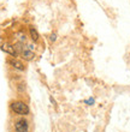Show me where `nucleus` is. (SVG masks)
Returning <instances> with one entry per match:
<instances>
[{
    "mask_svg": "<svg viewBox=\"0 0 130 132\" xmlns=\"http://www.w3.org/2000/svg\"><path fill=\"white\" fill-rule=\"evenodd\" d=\"M11 111L13 112L14 114L21 115V117H25L29 114V106L23 101H13L10 104Z\"/></svg>",
    "mask_w": 130,
    "mask_h": 132,
    "instance_id": "f257e3e1",
    "label": "nucleus"
},
{
    "mask_svg": "<svg viewBox=\"0 0 130 132\" xmlns=\"http://www.w3.org/2000/svg\"><path fill=\"white\" fill-rule=\"evenodd\" d=\"M14 130L16 132H29V122L27 119L21 118L14 122Z\"/></svg>",
    "mask_w": 130,
    "mask_h": 132,
    "instance_id": "f03ea898",
    "label": "nucleus"
},
{
    "mask_svg": "<svg viewBox=\"0 0 130 132\" xmlns=\"http://www.w3.org/2000/svg\"><path fill=\"white\" fill-rule=\"evenodd\" d=\"M7 63L10 64V65L12 66L14 70H17V71H24V70H25L24 64L22 63V61H19L17 58H13V59H9V60H7Z\"/></svg>",
    "mask_w": 130,
    "mask_h": 132,
    "instance_id": "7ed1b4c3",
    "label": "nucleus"
},
{
    "mask_svg": "<svg viewBox=\"0 0 130 132\" xmlns=\"http://www.w3.org/2000/svg\"><path fill=\"white\" fill-rule=\"evenodd\" d=\"M1 49H3L5 53L12 55L13 58H17L18 56V54H17V52H16V49H14V47L12 45H10V43H4V45L1 46Z\"/></svg>",
    "mask_w": 130,
    "mask_h": 132,
    "instance_id": "20e7f679",
    "label": "nucleus"
},
{
    "mask_svg": "<svg viewBox=\"0 0 130 132\" xmlns=\"http://www.w3.org/2000/svg\"><path fill=\"white\" fill-rule=\"evenodd\" d=\"M21 56L27 61H32L34 58H35V53L33 51H29L28 48H24V51L21 53Z\"/></svg>",
    "mask_w": 130,
    "mask_h": 132,
    "instance_id": "39448f33",
    "label": "nucleus"
},
{
    "mask_svg": "<svg viewBox=\"0 0 130 132\" xmlns=\"http://www.w3.org/2000/svg\"><path fill=\"white\" fill-rule=\"evenodd\" d=\"M29 34H30V37H32L33 42H37L40 40L39 31H37V30H36L34 27H30V28H29Z\"/></svg>",
    "mask_w": 130,
    "mask_h": 132,
    "instance_id": "423d86ee",
    "label": "nucleus"
},
{
    "mask_svg": "<svg viewBox=\"0 0 130 132\" xmlns=\"http://www.w3.org/2000/svg\"><path fill=\"white\" fill-rule=\"evenodd\" d=\"M85 103H86V104H88V106H93V104L95 103L94 97H89L88 100H86V101H85Z\"/></svg>",
    "mask_w": 130,
    "mask_h": 132,
    "instance_id": "0eeeda50",
    "label": "nucleus"
},
{
    "mask_svg": "<svg viewBox=\"0 0 130 132\" xmlns=\"http://www.w3.org/2000/svg\"><path fill=\"white\" fill-rule=\"evenodd\" d=\"M25 48H28L29 51H33V52H34V51H35V45H34V43H25Z\"/></svg>",
    "mask_w": 130,
    "mask_h": 132,
    "instance_id": "6e6552de",
    "label": "nucleus"
},
{
    "mask_svg": "<svg viewBox=\"0 0 130 132\" xmlns=\"http://www.w3.org/2000/svg\"><path fill=\"white\" fill-rule=\"evenodd\" d=\"M57 38H58V37H57V34H56V32H52V34L49 35V41L52 42V43L57 41Z\"/></svg>",
    "mask_w": 130,
    "mask_h": 132,
    "instance_id": "1a4fd4ad",
    "label": "nucleus"
},
{
    "mask_svg": "<svg viewBox=\"0 0 130 132\" xmlns=\"http://www.w3.org/2000/svg\"><path fill=\"white\" fill-rule=\"evenodd\" d=\"M18 90H19V91H22V93H23V91L25 90V85H24V83L18 84Z\"/></svg>",
    "mask_w": 130,
    "mask_h": 132,
    "instance_id": "9d476101",
    "label": "nucleus"
},
{
    "mask_svg": "<svg viewBox=\"0 0 130 132\" xmlns=\"http://www.w3.org/2000/svg\"><path fill=\"white\" fill-rule=\"evenodd\" d=\"M49 101H51V103H52V104H54V106H56V104H57V102H56V101H54V98H53V96H49Z\"/></svg>",
    "mask_w": 130,
    "mask_h": 132,
    "instance_id": "9b49d317",
    "label": "nucleus"
}]
</instances>
